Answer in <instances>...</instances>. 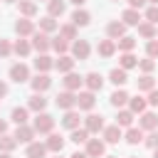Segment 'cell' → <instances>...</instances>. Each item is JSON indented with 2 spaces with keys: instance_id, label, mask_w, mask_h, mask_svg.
Instances as JSON below:
<instances>
[{
  "instance_id": "obj_1",
  "label": "cell",
  "mask_w": 158,
  "mask_h": 158,
  "mask_svg": "<svg viewBox=\"0 0 158 158\" xmlns=\"http://www.w3.org/2000/svg\"><path fill=\"white\" fill-rule=\"evenodd\" d=\"M37 133H52V128H54V118L49 116V114H44V111H40L37 114V118H35V126H32Z\"/></svg>"
},
{
  "instance_id": "obj_2",
  "label": "cell",
  "mask_w": 158,
  "mask_h": 158,
  "mask_svg": "<svg viewBox=\"0 0 158 158\" xmlns=\"http://www.w3.org/2000/svg\"><path fill=\"white\" fill-rule=\"evenodd\" d=\"M54 104H57L59 109L69 111V109H74V106H77V94H74V91H69V89H67V91H59V94H57V99H54Z\"/></svg>"
},
{
  "instance_id": "obj_3",
  "label": "cell",
  "mask_w": 158,
  "mask_h": 158,
  "mask_svg": "<svg viewBox=\"0 0 158 158\" xmlns=\"http://www.w3.org/2000/svg\"><path fill=\"white\" fill-rule=\"evenodd\" d=\"M89 52H91V47H89L86 40H74V44H72V57L74 59L84 62V59H89Z\"/></svg>"
},
{
  "instance_id": "obj_4",
  "label": "cell",
  "mask_w": 158,
  "mask_h": 158,
  "mask_svg": "<svg viewBox=\"0 0 158 158\" xmlns=\"http://www.w3.org/2000/svg\"><path fill=\"white\" fill-rule=\"evenodd\" d=\"M84 128H86L89 133L104 131V128H106V126H104V116H101V114H89V116L84 118Z\"/></svg>"
},
{
  "instance_id": "obj_5",
  "label": "cell",
  "mask_w": 158,
  "mask_h": 158,
  "mask_svg": "<svg viewBox=\"0 0 158 158\" xmlns=\"http://www.w3.org/2000/svg\"><path fill=\"white\" fill-rule=\"evenodd\" d=\"M32 47H35L40 54H44V52L52 47V40L47 37V32H42V30H40V32H35V35H32Z\"/></svg>"
},
{
  "instance_id": "obj_6",
  "label": "cell",
  "mask_w": 158,
  "mask_h": 158,
  "mask_svg": "<svg viewBox=\"0 0 158 158\" xmlns=\"http://www.w3.org/2000/svg\"><path fill=\"white\" fill-rule=\"evenodd\" d=\"M10 79L12 81H17V84H22V81H27L30 79V69H27V64H12L10 67Z\"/></svg>"
},
{
  "instance_id": "obj_7",
  "label": "cell",
  "mask_w": 158,
  "mask_h": 158,
  "mask_svg": "<svg viewBox=\"0 0 158 158\" xmlns=\"http://www.w3.org/2000/svg\"><path fill=\"white\" fill-rule=\"evenodd\" d=\"M104 151H106L104 141H99V138H89L86 141V156L89 158H104Z\"/></svg>"
},
{
  "instance_id": "obj_8",
  "label": "cell",
  "mask_w": 158,
  "mask_h": 158,
  "mask_svg": "<svg viewBox=\"0 0 158 158\" xmlns=\"http://www.w3.org/2000/svg\"><path fill=\"white\" fill-rule=\"evenodd\" d=\"M30 84H32V89H35L37 94H42V91H47V89L52 86V79L47 77V72H40L35 79H30Z\"/></svg>"
},
{
  "instance_id": "obj_9",
  "label": "cell",
  "mask_w": 158,
  "mask_h": 158,
  "mask_svg": "<svg viewBox=\"0 0 158 158\" xmlns=\"http://www.w3.org/2000/svg\"><path fill=\"white\" fill-rule=\"evenodd\" d=\"M84 84L89 86V91H101V86H104V77H101L99 72H89V74L84 77Z\"/></svg>"
},
{
  "instance_id": "obj_10",
  "label": "cell",
  "mask_w": 158,
  "mask_h": 158,
  "mask_svg": "<svg viewBox=\"0 0 158 158\" xmlns=\"http://www.w3.org/2000/svg\"><path fill=\"white\" fill-rule=\"evenodd\" d=\"M15 32H17L20 37L35 35V25H32V20H27V17H20V20L15 22Z\"/></svg>"
},
{
  "instance_id": "obj_11",
  "label": "cell",
  "mask_w": 158,
  "mask_h": 158,
  "mask_svg": "<svg viewBox=\"0 0 158 158\" xmlns=\"http://www.w3.org/2000/svg\"><path fill=\"white\" fill-rule=\"evenodd\" d=\"M94 104H96L94 91H81V94H77V106H79V109L89 111V109H94Z\"/></svg>"
},
{
  "instance_id": "obj_12",
  "label": "cell",
  "mask_w": 158,
  "mask_h": 158,
  "mask_svg": "<svg viewBox=\"0 0 158 158\" xmlns=\"http://www.w3.org/2000/svg\"><path fill=\"white\" fill-rule=\"evenodd\" d=\"M15 138H17V143H32L35 128H30L27 123H22V126H17V131H15Z\"/></svg>"
},
{
  "instance_id": "obj_13",
  "label": "cell",
  "mask_w": 158,
  "mask_h": 158,
  "mask_svg": "<svg viewBox=\"0 0 158 158\" xmlns=\"http://www.w3.org/2000/svg\"><path fill=\"white\" fill-rule=\"evenodd\" d=\"M106 35H109L111 40H121V37L126 35V25H123V22H118V20H114V22H109Z\"/></svg>"
},
{
  "instance_id": "obj_14",
  "label": "cell",
  "mask_w": 158,
  "mask_h": 158,
  "mask_svg": "<svg viewBox=\"0 0 158 158\" xmlns=\"http://www.w3.org/2000/svg\"><path fill=\"white\" fill-rule=\"evenodd\" d=\"M81 84H84V77H79V74H74V72H67V77H64V89L77 91Z\"/></svg>"
},
{
  "instance_id": "obj_15",
  "label": "cell",
  "mask_w": 158,
  "mask_h": 158,
  "mask_svg": "<svg viewBox=\"0 0 158 158\" xmlns=\"http://www.w3.org/2000/svg\"><path fill=\"white\" fill-rule=\"evenodd\" d=\"M47 156V143H27V158H44Z\"/></svg>"
},
{
  "instance_id": "obj_16",
  "label": "cell",
  "mask_w": 158,
  "mask_h": 158,
  "mask_svg": "<svg viewBox=\"0 0 158 158\" xmlns=\"http://www.w3.org/2000/svg\"><path fill=\"white\" fill-rule=\"evenodd\" d=\"M91 22V15L86 12V10H74L72 12V25H77V27H86Z\"/></svg>"
},
{
  "instance_id": "obj_17",
  "label": "cell",
  "mask_w": 158,
  "mask_h": 158,
  "mask_svg": "<svg viewBox=\"0 0 158 158\" xmlns=\"http://www.w3.org/2000/svg\"><path fill=\"white\" fill-rule=\"evenodd\" d=\"M96 52L101 54V57H111L114 52H116V42L109 37V40H101L99 44H96Z\"/></svg>"
},
{
  "instance_id": "obj_18",
  "label": "cell",
  "mask_w": 158,
  "mask_h": 158,
  "mask_svg": "<svg viewBox=\"0 0 158 158\" xmlns=\"http://www.w3.org/2000/svg\"><path fill=\"white\" fill-rule=\"evenodd\" d=\"M109 81H111V84H116V86H123V84L128 81V74H126V69H121V67L111 69V74H109Z\"/></svg>"
},
{
  "instance_id": "obj_19",
  "label": "cell",
  "mask_w": 158,
  "mask_h": 158,
  "mask_svg": "<svg viewBox=\"0 0 158 158\" xmlns=\"http://www.w3.org/2000/svg\"><path fill=\"white\" fill-rule=\"evenodd\" d=\"M138 126H141L143 131H153V128H158V116L148 111V114H143V116H141V121H138Z\"/></svg>"
},
{
  "instance_id": "obj_20",
  "label": "cell",
  "mask_w": 158,
  "mask_h": 158,
  "mask_svg": "<svg viewBox=\"0 0 158 158\" xmlns=\"http://www.w3.org/2000/svg\"><path fill=\"white\" fill-rule=\"evenodd\" d=\"M104 141L106 143H118L121 141V126L116 123V126H106L104 128Z\"/></svg>"
},
{
  "instance_id": "obj_21",
  "label": "cell",
  "mask_w": 158,
  "mask_h": 158,
  "mask_svg": "<svg viewBox=\"0 0 158 158\" xmlns=\"http://www.w3.org/2000/svg\"><path fill=\"white\" fill-rule=\"evenodd\" d=\"M74 62H77L74 57H69V54H62V57L54 62V67H57L59 72H64V74H67V72H72V69H74Z\"/></svg>"
},
{
  "instance_id": "obj_22",
  "label": "cell",
  "mask_w": 158,
  "mask_h": 158,
  "mask_svg": "<svg viewBox=\"0 0 158 158\" xmlns=\"http://www.w3.org/2000/svg\"><path fill=\"white\" fill-rule=\"evenodd\" d=\"M79 121H81V118H79V114H77V111H72V109H69V111H67V114H64V118H62V126H64V128H69V131H72V128H79Z\"/></svg>"
},
{
  "instance_id": "obj_23",
  "label": "cell",
  "mask_w": 158,
  "mask_h": 158,
  "mask_svg": "<svg viewBox=\"0 0 158 158\" xmlns=\"http://www.w3.org/2000/svg\"><path fill=\"white\" fill-rule=\"evenodd\" d=\"M121 20H123V25H141V15H138V10H133V7H128V10H123V15H121Z\"/></svg>"
},
{
  "instance_id": "obj_24",
  "label": "cell",
  "mask_w": 158,
  "mask_h": 158,
  "mask_svg": "<svg viewBox=\"0 0 158 158\" xmlns=\"http://www.w3.org/2000/svg\"><path fill=\"white\" fill-rule=\"evenodd\" d=\"M138 35L146 37V40H153V37L158 35V27H156L153 22H141V25H138Z\"/></svg>"
},
{
  "instance_id": "obj_25",
  "label": "cell",
  "mask_w": 158,
  "mask_h": 158,
  "mask_svg": "<svg viewBox=\"0 0 158 158\" xmlns=\"http://www.w3.org/2000/svg\"><path fill=\"white\" fill-rule=\"evenodd\" d=\"M62 148H64V138H62L59 133H49V138H47V151L59 153Z\"/></svg>"
},
{
  "instance_id": "obj_26",
  "label": "cell",
  "mask_w": 158,
  "mask_h": 158,
  "mask_svg": "<svg viewBox=\"0 0 158 158\" xmlns=\"http://www.w3.org/2000/svg\"><path fill=\"white\" fill-rule=\"evenodd\" d=\"M44 106H47V99H44L42 94H37V91H35V94L30 96V109L40 114V111H44Z\"/></svg>"
},
{
  "instance_id": "obj_27",
  "label": "cell",
  "mask_w": 158,
  "mask_h": 158,
  "mask_svg": "<svg viewBox=\"0 0 158 158\" xmlns=\"http://www.w3.org/2000/svg\"><path fill=\"white\" fill-rule=\"evenodd\" d=\"M52 67H54V62H52L47 54H40V57L35 59V69H37V72H49Z\"/></svg>"
},
{
  "instance_id": "obj_28",
  "label": "cell",
  "mask_w": 158,
  "mask_h": 158,
  "mask_svg": "<svg viewBox=\"0 0 158 158\" xmlns=\"http://www.w3.org/2000/svg\"><path fill=\"white\" fill-rule=\"evenodd\" d=\"M15 146H17V138H15V136H7V133L0 136V151H2V153H10Z\"/></svg>"
},
{
  "instance_id": "obj_29",
  "label": "cell",
  "mask_w": 158,
  "mask_h": 158,
  "mask_svg": "<svg viewBox=\"0 0 158 158\" xmlns=\"http://www.w3.org/2000/svg\"><path fill=\"white\" fill-rule=\"evenodd\" d=\"M136 86H138V91H151V89L156 86V79H153L151 74H143V77L136 81Z\"/></svg>"
},
{
  "instance_id": "obj_30",
  "label": "cell",
  "mask_w": 158,
  "mask_h": 158,
  "mask_svg": "<svg viewBox=\"0 0 158 158\" xmlns=\"http://www.w3.org/2000/svg\"><path fill=\"white\" fill-rule=\"evenodd\" d=\"M69 138H72V143H77V146H79V143H86V141H89V131H86V128H72V136H69Z\"/></svg>"
},
{
  "instance_id": "obj_31",
  "label": "cell",
  "mask_w": 158,
  "mask_h": 158,
  "mask_svg": "<svg viewBox=\"0 0 158 158\" xmlns=\"http://www.w3.org/2000/svg\"><path fill=\"white\" fill-rule=\"evenodd\" d=\"M126 141H128L131 146L141 143V141H143V128H141V126H138V128H128V131H126Z\"/></svg>"
},
{
  "instance_id": "obj_32",
  "label": "cell",
  "mask_w": 158,
  "mask_h": 158,
  "mask_svg": "<svg viewBox=\"0 0 158 158\" xmlns=\"http://www.w3.org/2000/svg\"><path fill=\"white\" fill-rule=\"evenodd\" d=\"M47 12H49L52 17H59V15L64 12V0H49V2H47Z\"/></svg>"
},
{
  "instance_id": "obj_33",
  "label": "cell",
  "mask_w": 158,
  "mask_h": 158,
  "mask_svg": "<svg viewBox=\"0 0 158 158\" xmlns=\"http://www.w3.org/2000/svg\"><path fill=\"white\" fill-rule=\"evenodd\" d=\"M133 67H138V59H136L131 52H123V54H121V69L128 72V69H133Z\"/></svg>"
},
{
  "instance_id": "obj_34",
  "label": "cell",
  "mask_w": 158,
  "mask_h": 158,
  "mask_svg": "<svg viewBox=\"0 0 158 158\" xmlns=\"http://www.w3.org/2000/svg\"><path fill=\"white\" fill-rule=\"evenodd\" d=\"M128 99H131V96H128L126 91H121V89H116V91L111 94V104H114L116 109H118V106H123V104H128Z\"/></svg>"
},
{
  "instance_id": "obj_35",
  "label": "cell",
  "mask_w": 158,
  "mask_h": 158,
  "mask_svg": "<svg viewBox=\"0 0 158 158\" xmlns=\"http://www.w3.org/2000/svg\"><path fill=\"white\" fill-rule=\"evenodd\" d=\"M20 12H22L25 17H32V15L37 12V5H35L32 0H20Z\"/></svg>"
},
{
  "instance_id": "obj_36",
  "label": "cell",
  "mask_w": 158,
  "mask_h": 158,
  "mask_svg": "<svg viewBox=\"0 0 158 158\" xmlns=\"http://www.w3.org/2000/svg\"><path fill=\"white\" fill-rule=\"evenodd\" d=\"M128 104H131V111L133 114H143L146 111V99H141V96H133V99H128Z\"/></svg>"
},
{
  "instance_id": "obj_37",
  "label": "cell",
  "mask_w": 158,
  "mask_h": 158,
  "mask_svg": "<svg viewBox=\"0 0 158 158\" xmlns=\"http://www.w3.org/2000/svg\"><path fill=\"white\" fill-rule=\"evenodd\" d=\"M40 30H42V32H54V30H57V22H54V17H52V15L42 17V20H40Z\"/></svg>"
},
{
  "instance_id": "obj_38",
  "label": "cell",
  "mask_w": 158,
  "mask_h": 158,
  "mask_svg": "<svg viewBox=\"0 0 158 158\" xmlns=\"http://www.w3.org/2000/svg\"><path fill=\"white\" fill-rule=\"evenodd\" d=\"M59 37H64V40H77V25H62V27H59Z\"/></svg>"
},
{
  "instance_id": "obj_39",
  "label": "cell",
  "mask_w": 158,
  "mask_h": 158,
  "mask_svg": "<svg viewBox=\"0 0 158 158\" xmlns=\"http://www.w3.org/2000/svg\"><path fill=\"white\" fill-rule=\"evenodd\" d=\"M30 49H32V44H30L27 40H22V37H20V40L15 42V52H17L20 57H27V54H30Z\"/></svg>"
},
{
  "instance_id": "obj_40",
  "label": "cell",
  "mask_w": 158,
  "mask_h": 158,
  "mask_svg": "<svg viewBox=\"0 0 158 158\" xmlns=\"http://www.w3.org/2000/svg\"><path fill=\"white\" fill-rule=\"evenodd\" d=\"M116 123L118 126H131L133 123V111H118V116H116Z\"/></svg>"
},
{
  "instance_id": "obj_41",
  "label": "cell",
  "mask_w": 158,
  "mask_h": 158,
  "mask_svg": "<svg viewBox=\"0 0 158 158\" xmlns=\"http://www.w3.org/2000/svg\"><path fill=\"white\" fill-rule=\"evenodd\" d=\"M12 121L17 123V126H22V123H27V109H12Z\"/></svg>"
},
{
  "instance_id": "obj_42",
  "label": "cell",
  "mask_w": 158,
  "mask_h": 158,
  "mask_svg": "<svg viewBox=\"0 0 158 158\" xmlns=\"http://www.w3.org/2000/svg\"><path fill=\"white\" fill-rule=\"evenodd\" d=\"M133 47H136V40H133V37H126V35H123V37L118 40V49H121V52H131Z\"/></svg>"
},
{
  "instance_id": "obj_43",
  "label": "cell",
  "mask_w": 158,
  "mask_h": 158,
  "mask_svg": "<svg viewBox=\"0 0 158 158\" xmlns=\"http://www.w3.org/2000/svg\"><path fill=\"white\" fill-rule=\"evenodd\" d=\"M143 143H146L148 148H158V128H153V131H148V136L143 138Z\"/></svg>"
},
{
  "instance_id": "obj_44",
  "label": "cell",
  "mask_w": 158,
  "mask_h": 158,
  "mask_svg": "<svg viewBox=\"0 0 158 158\" xmlns=\"http://www.w3.org/2000/svg\"><path fill=\"white\" fill-rule=\"evenodd\" d=\"M52 47H54L59 54H64V52L69 49V44H67V40H64V37H54V40H52Z\"/></svg>"
},
{
  "instance_id": "obj_45",
  "label": "cell",
  "mask_w": 158,
  "mask_h": 158,
  "mask_svg": "<svg viewBox=\"0 0 158 158\" xmlns=\"http://www.w3.org/2000/svg\"><path fill=\"white\" fill-rule=\"evenodd\" d=\"M146 54H148L151 59H158V40H148V44H146Z\"/></svg>"
},
{
  "instance_id": "obj_46",
  "label": "cell",
  "mask_w": 158,
  "mask_h": 158,
  "mask_svg": "<svg viewBox=\"0 0 158 158\" xmlns=\"http://www.w3.org/2000/svg\"><path fill=\"white\" fill-rule=\"evenodd\" d=\"M138 67L143 69V74H151V72H153V67H156V62H153L151 57H146V59H141V62H138Z\"/></svg>"
},
{
  "instance_id": "obj_47",
  "label": "cell",
  "mask_w": 158,
  "mask_h": 158,
  "mask_svg": "<svg viewBox=\"0 0 158 158\" xmlns=\"http://www.w3.org/2000/svg\"><path fill=\"white\" fill-rule=\"evenodd\" d=\"M146 20L153 22V25H158V5H151V7L146 10Z\"/></svg>"
},
{
  "instance_id": "obj_48",
  "label": "cell",
  "mask_w": 158,
  "mask_h": 158,
  "mask_svg": "<svg viewBox=\"0 0 158 158\" xmlns=\"http://www.w3.org/2000/svg\"><path fill=\"white\" fill-rule=\"evenodd\" d=\"M12 52V47H10V42L7 40H0V57H7Z\"/></svg>"
},
{
  "instance_id": "obj_49",
  "label": "cell",
  "mask_w": 158,
  "mask_h": 158,
  "mask_svg": "<svg viewBox=\"0 0 158 158\" xmlns=\"http://www.w3.org/2000/svg\"><path fill=\"white\" fill-rule=\"evenodd\" d=\"M151 106H158V89H151L148 91V99H146Z\"/></svg>"
},
{
  "instance_id": "obj_50",
  "label": "cell",
  "mask_w": 158,
  "mask_h": 158,
  "mask_svg": "<svg viewBox=\"0 0 158 158\" xmlns=\"http://www.w3.org/2000/svg\"><path fill=\"white\" fill-rule=\"evenodd\" d=\"M143 2H146V0H128V5H131V7H133V10H138V7H141V5H143Z\"/></svg>"
},
{
  "instance_id": "obj_51",
  "label": "cell",
  "mask_w": 158,
  "mask_h": 158,
  "mask_svg": "<svg viewBox=\"0 0 158 158\" xmlns=\"http://www.w3.org/2000/svg\"><path fill=\"white\" fill-rule=\"evenodd\" d=\"M2 133H7V121L0 118V136H2Z\"/></svg>"
},
{
  "instance_id": "obj_52",
  "label": "cell",
  "mask_w": 158,
  "mask_h": 158,
  "mask_svg": "<svg viewBox=\"0 0 158 158\" xmlns=\"http://www.w3.org/2000/svg\"><path fill=\"white\" fill-rule=\"evenodd\" d=\"M5 94H7V84H5V81H0V99H2Z\"/></svg>"
},
{
  "instance_id": "obj_53",
  "label": "cell",
  "mask_w": 158,
  "mask_h": 158,
  "mask_svg": "<svg viewBox=\"0 0 158 158\" xmlns=\"http://www.w3.org/2000/svg\"><path fill=\"white\" fill-rule=\"evenodd\" d=\"M69 158H89V156H86V153H79V151H77V153H72Z\"/></svg>"
},
{
  "instance_id": "obj_54",
  "label": "cell",
  "mask_w": 158,
  "mask_h": 158,
  "mask_svg": "<svg viewBox=\"0 0 158 158\" xmlns=\"http://www.w3.org/2000/svg\"><path fill=\"white\" fill-rule=\"evenodd\" d=\"M69 2H72V5H77V7H81V5L86 2V0H69Z\"/></svg>"
},
{
  "instance_id": "obj_55",
  "label": "cell",
  "mask_w": 158,
  "mask_h": 158,
  "mask_svg": "<svg viewBox=\"0 0 158 158\" xmlns=\"http://www.w3.org/2000/svg\"><path fill=\"white\" fill-rule=\"evenodd\" d=\"M0 158H10V153H0Z\"/></svg>"
},
{
  "instance_id": "obj_56",
  "label": "cell",
  "mask_w": 158,
  "mask_h": 158,
  "mask_svg": "<svg viewBox=\"0 0 158 158\" xmlns=\"http://www.w3.org/2000/svg\"><path fill=\"white\" fill-rule=\"evenodd\" d=\"M153 151H156V153H153V158H158V148H153Z\"/></svg>"
},
{
  "instance_id": "obj_57",
  "label": "cell",
  "mask_w": 158,
  "mask_h": 158,
  "mask_svg": "<svg viewBox=\"0 0 158 158\" xmlns=\"http://www.w3.org/2000/svg\"><path fill=\"white\" fill-rule=\"evenodd\" d=\"M104 158H118V156H104Z\"/></svg>"
},
{
  "instance_id": "obj_58",
  "label": "cell",
  "mask_w": 158,
  "mask_h": 158,
  "mask_svg": "<svg viewBox=\"0 0 158 158\" xmlns=\"http://www.w3.org/2000/svg\"><path fill=\"white\" fill-rule=\"evenodd\" d=\"M151 2H153V5H158V0H151Z\"/></svg>"
},
{
  "instance_id": "obj_59",
  "label": "cell",
  "mask_w": 158,
  "mask_h": 158,
  "mask_svg": "<svg viewBox=\"0 0 158 158\" xmlns=\"http://www.w3.org/2000/svg\"><path fill=\"white\" fill-rule=\"evenodd\" d=\"M5 2H15V0H5Z\"/></svg>"
},
{
  "instance_id": "obj_60",
  "label": "cell",
  "mask_w": 158,
  "mask_h": 158,
  "mask_svg": "<svg viewBox=\"0 0 158 158\" xmlns=\"http://www.w3.org/2000/svg\"><path fill=\"white\" fill-rule=\"evenodd\" d=\"M44 2H49V0H44Z\"/></svg>"
},
{
  "instance_id": "obj_61",
  "label": "cell",
  "mask_w": 158,
  "mask_h": 158,
  "mask_svg": "<svg viewBox=\"0 0 158 158\" xmlns=\"http://www.w3.org/2000/svg\"><path fill=\"white\" fill-rule=\"evenodd\" d=\"M131 158H136V156H131Z\"/></svg>"
},
{
  "instance_id": "obj_62",
  "label": "cell",
  "mask_w": 158,
  "mask_h": 158,
  "mask_svg": "<svg viewBox=\"0 0 158 158\" xmlns=\"http://www.w3.org/2000/svg\"><path fill=\"white\" fill-rule=\"evenodd\" d=\"M156 37H158V35H156Z\"/></svg>"
}]
</instances>
